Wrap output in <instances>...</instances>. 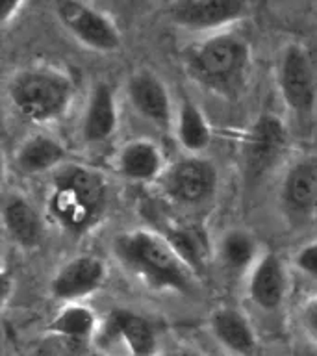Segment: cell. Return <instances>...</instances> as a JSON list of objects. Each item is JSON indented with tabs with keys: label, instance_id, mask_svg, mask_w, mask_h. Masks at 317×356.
I'll return each mask as SVG.
<instances>
[{
	"label": "cell",
	"instance_id": "cell-8",
	"mask_svg": "<svg viewBox=\"0 0 317 356\" xmlns=\"http://www.w3.org/2000/svg\"><path fill=\"white\" fill-rule=\"evenodd\" d=\"M289 147V134L284 121L271 111H263L245 134L243 172L249 184L260 182L278 167Z\"/></svg>",
	"mask_w": 317,
	"mask_h": 356
},
{
	"label": "cell",
	"instance_id": "cell-20",
	"mask_svg": "<svg viewBox=\"0 0 317 356\" xmlns=\"http://www.w3.org/2000/svg\"><path fill=\"white\" fill-rule=\"evenodd\" d=\"M169 243L174 247L182 260L188 264L197 277L204 271L208 261L216 254V245L211 243L210 234L200 222L174 221L160 230Z\"/></svg>",
	"mask_w": 317,
	"mask_h": 356
},
{
	"label": "cell",
	"instance_id": "cell-12",
	"mask_svg": "<svg viewBox=\"0 0 317 356\" xmlns=\"http://www.w3.org/2000/svg\"><path fill=\"white\" fill-rule=\"evenodd\" d=\"M124 93L130 108L158 130H171L174 108L167 83L150 69H136L128 74Z\"/></svg>",
	"mask_w": 317,
	"mask_h": 356
},
{
	"label": "cell",
	"instance_id": "cell-1",
	"mask_svg": "<svg viewBox=\"0 0 317 356\" xmlns=\"http://www.w3.org/2000/svg\"><path fill=\"white\" fill-rule=\"evenodd\" d=\"M47 213L72 238L91 234L108 210V180L93 165L65 161L50 172Z\"/></svg>",
	"mask_w": 317,
	"mask_h": 356
},
{
	"label": "cell",
	"instance_id": "cell-26",
	"mask_svg": "<svg viewBox=\"0 0 317 356\" xmlns=\"http://www.w3.org/2000/svg\"><path fill=\"white\" fill-rule=\"evenodd\" d=\"M26 4V0H2V26H8L17 15H19V11L22 10V6Z\"/></svg>",
	"mask_w": 317,
	"mask_h": 356
},
{
	"label": "cell",
	"instance_id": "cell-19",
	"mask_svg": "<svg viewBox=\"0 0 317 356\" xmlns=\"http://www.w3.org/2000/svg\"><path fill=\"white\" fill-rule=\"evenodd\" d=\"M210 332L222 349L236 356H252L258 338L249 317L236 306H221L210 316Z\"/></svg>",
	"mask_w": 317,
	"mask_h": 356
},
{
	"label": "cell",
	"instance_id": "cell-23",
	"mask_svg": "<svg viewBox=\"0 0 317 356\" xmlns=\"http://www.w3.org/2000/svg\"><path fill=\"white\" fill-rule=\"evenodd\" d=\"M100 321L97 312L86 302H67L49 323V332L58 338L89 341L99 332Z\"/></svg>",
	"mask_w": 317,
	"mask_h": 356
},
{
	"label": "cell",
	"instance_id": "cell-28",
	"mask_svg": "<svg viewBox=\"0 0 317 356\" xmlns=\"http://www.w3.org/2000/svg\"><path fill=\"white\" fill-rule=\"evenodd\" d=\"M208 356H227V355H222V353H213V355H208Z\"/></svg>",
	"mask_w": 317,
	"mask_h": 356
},
{
	"label": "cell",
	"instance_id": "cell-3",
	"mask_svg": "<svg viewBox=\"0 0 317 356\" xmlns=\"http://www.w3.org/2000/svg\"><path fill=\"white\" fill-rule=\"evenodd\" d=\"M184 69L193 83L225 100L247 91L252 72L249 39L232 30L210 33L184 52Z\"/></svg>",
	"mask_w": 317,
	"mask_h": 356
},
{
	"label": "cell",
	"instance_id": "cell-2",
	"mask_svg": "<svg viewBox=\"0 0 317 356\" xmlns=\"http://www.w3.org/2000/svg\"><path fill=\"white\" fill-rule=\"evenodd\" d=\"M111 254L130 277L152 291L189 293L197 280L193 269L154 228H132L115 234Z\"/></svg>",
	"mask_w": 317,
	"mask_h": 356
},
{
	"label": "cell",
	"instance_id": "cell-27",
	"mask_svg": "<svg viewBox=\"0 0 317 356\" xmlns=\"http://www.w3.org/2000/svg\"><path fill=\"white\" fill-rule=\"evenodd\" d=\"M13 280H15V278L11 277L10 273L6 271L4 269V273H2V299H4V308L6 306H8V300L11 299V293H13V289L11 288H15V282H13Z\"/></svg>",
	"mask_w": 317,
	"mask_h": 356
},
{
	"label": "cell",
	"instance_id": "cell-13",
	"mask_svg": "<svg viewBox=\"0 0 317 356\" xmlns=\"http://www.w3.org/2000/svg\"><path fill=\"white\" fill-rule=\"evenodd\" d=\"M95 339L104 347L121 343L130 356H158V334L154 325L138 312L115 308L100 321Z\"/></svg>",
	"mask_w": 317,
	"mask_h": 356
},
{
	"label": "cell",
	"instance_id": "cell-15",
	"mask_svg": "<svg viewBox=\"0 0 317 356\" xmlns=\"http://www.w3.org/2000/svg\"><path fill=\"white\" fill-rule=\"evenodd\" d=\"M119 128V104L115 88L99 80L89 91L80 121V136L86 145H104Z\"/></svg>",
	"mask_w": 317,
	"mask_h": 356
},
{
	"label": "cell",
	"instance_id": "cell-24",
	"mask_svg": "<svg viewBox=\"0 0 317 356\" xmlns=\"http://www.w3.org/2000/svg\"><path fill=\"white\" fill-rule=\"evenodd\" d=\"M299 325L306 338L317 347V293L302 300L299 308Z\"/></svg>",
	"mask_w": 317,
	"mask_h": 356
},
{
	"label": "cell",
	"instance_id": "cell-18",
	"mask_svg": "<svg viewBox=\"0 0 317 356\" xmlns=\"http://www.w3.org/2000/svg\"><path fill=\"white\" fill-rule=\"evenodd\" d=\"M65 161H69L65 145L44 132H33L26 136L13 152V163L26 177L54 172Z\"/></svg>",
	"mask_w": 317,
	"mask_h": 356
},
{
	"label": "cell",
	"instance_id": "cell-14",
	"mask_svg": "<svg viewBox=\"0 0 317 356\" xmlns=\"http://www.w3.org/2000/svg\"><path fill=\"white\" fill-rule=\"evenodd\" d=\"M245 277V293L256 308L261 312L282 308L289 293V269L277 250H263Z\"/></svg>",
	"mask_w": 317,
	"mask_h": 356
},
{
	"label": "cell",
	"instance_id": "cell-22",
	"mask_svg": "<svg viewBox=\"0 0 317 356\" xmlns=\"http://www.w3.org/2000/svg\"><path fill=\"white\" fill-rule=\"evenodd\" d=\"M172 130L184 152H189V154H202L210 147L211 136H213L204 111L189 99L180 100L177 113H174Z\"/></svg>",
	"mask_w": 317,
	"mask_h": 356
},
{
	"label": "cell",
	"instance_id": "cell-6",
	"mask_svg": "<svg viewBox=\"0 0 317 356\" xmlns=\"http://www.w3.org/2000/svg\"><path fill=\"white\" fill-rule=\"evenodd\" d=\"M284 106L299 119H310L317 110V63L302 43H288L280 50L275 69Z\"/></svg>",
	"mask_w": 317,
	"mask_h": 356
},
{
	"label": "cell",
	"instance_id": "cell-11",
	"mask_svg": "<svg viewBox=\"0 0 317 356\" xmlns=\"http://www.w3.org/2000/svg\"><path fill=\"white\" fill-rule=\"evenodd\" d=\"M108 266L100 256L78 254L58 267L50 278V297L67 302H83L106 286Z\"/></svg>",
	"mask_w": 317,
	"mask_h": 356
},
{
	"label": "cell",
	"instance_id": "cell-16",
	"mask_svg": "<svg viewBox=\"0 0 317 356\" xmlns=\"http://www.w3.org/2000/svg\"><path fill=\"white\" fill-rule=\"evenodd\" d=\"M167 167L163 150L149 138L122 143L113 156V169L122 180L132 184H154Z\"/></svg>",
	"mask_w": 317,
	"mask_h": 356
},
{
	"label": "cell",
	"instance_id": "cell-25",
	"mask_svg": "<svg viewBox=\"0 0 317 356\" xmlns=\"http://www.w3.org/2000/svg\"><path fill=\"white\" fill-rule=\"evenodd\" d=\"M293 266L302 275L317 280V239L308 241L297 250V254L293 258Z\"/></svg>",
	"mask_w": 317,
	"mask_h": 356
},
{
	"label": "cell",
	"instance_id": "cell-29",
	"mask_svg": "<svg viewBox=\"0 0 317 356\" xmlns=\"http://www.w3.org/2000/svg\"><path fill=\"white\" fill-rule=\"evenodd\" d=\"M167 356H178V355H167Z\"/></svg>",
	"mask_w": 317,
	"mask_h": 356
},
{
	"label": "cell",
	"instance_id": "cell-10",
	"mask_svg": "<svg viewBox=\"0 0 317 356\" xmlns=\"http://www.w3.org/2000/svg\"><path fill=\"white\" fill-rule=\"evenodd\" d=\"M278 208L289 227L302 228L317 219V156L289 163L278 188Z\"/></svg>",
	"mask_w": 317,
	"mask_h": 356
},
{
	"label": "cell",
	"instance_id": "cell-9",
	"mask_svg": "<svg viewBox=\"0 0 317 356\" xmlns=\"http://www.w3.org/2000/svg\"><path fill=\"white\" fill-rule=\"evenodd\" d=\"M252 0H171L167 19L177 28L195 33H217L247 19Z\"/></svg>",
	"mask_w": 317,
	"mask_h": 356
},
{
	"label": "cell",
	"instance_id": "cell-17",
	"mask_svg": "<svg viewBox=\"0 0 317 356\" xmlns=\"http://www.w3.org/2000/svg\"><path fill=\"white\" fill-rule=\"evenodd\" d=\"M2 225L11 243L22 250L38 249L43 243L44 222L32 200L21 191H8L2 202Z\"/></svg>",
	"mask_w": 317,
	"mask_h": 356
},
{
	"label": "cell",
	"instance_id": "cell-5",
	"mask_svg": "<svg viewBox=\"0 0 317 356\" xmlns=\"http://www.w3.org/2000/svg\"><path fill=\"white\" fill-rule=\"evenodd\" d=\"M161 197L177 208H200L210 204L219 189V171L204 154L184 152L167 163L158 180Z\"/></svg>",
	"mask_w": 317,
	"mask_h": 356
},
{
	"label": "cell",
	"instance_id": "cell-7",
	"mask_svg": "<svg viewBox=\"0 0 317 356\" xmlns=\"http://www.w3.org/2000/svg\"><path fill=\"white\" fill-rule=\"evenodd\" d=\"M52 10L61 28L83 49L99 54L121 50V30L106 11L86 0H52Z\"/></svg>",
	"mask_w": 317,
	"mask_h": 356
},
{
	"label": "cell",
	"instance_id": "cell-21",
	"mask_svg": "<svg viewBox=\"0 0 317 356\" xmlns=\"http://www.w3.org/2000/svg\"><path fill=\"white\" fill-rule=\"evenodd\" d=\"M261 252L254 234L245 228H228L216 245V256L221 266L234 275H247Z\"/></svg>",
	"mask_w": 317,
	"mask_h": 356
},
{
	"label": "cell",
	"instance_id": "cell-4",
	"mask_svg": "<svg viewBox=\"0 0 317 356\" xmlns=\"http://www.w3.org/2000/svg\"><path fill=\"white\" fill-rule=\"evenodd\" d=\"M6 93L21 119L38 127H49L69 113L76 97V86L71 74L60 67L33 63L11 74Z\"/></svg>",
	"mask_w": 317,
	"mask_h": 356
}]
</instances>
